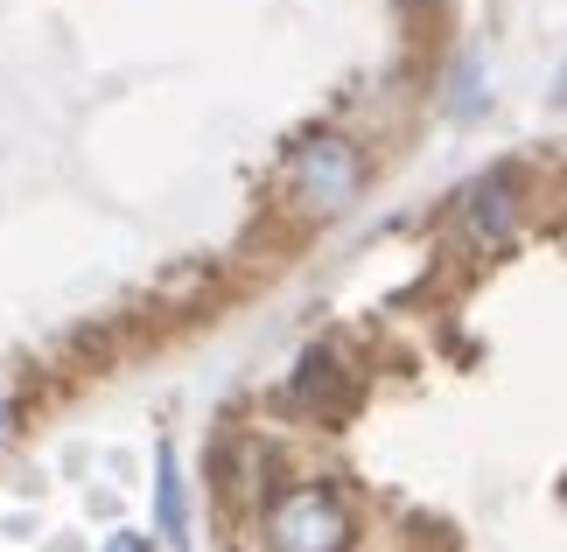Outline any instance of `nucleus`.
Segmentation results:
<instances>
[{
  "mask_svg": "<svg viewBox=\"0 0 567 552\" xmlns=\"http://www.w3.org/2000/svg\"><path fill=\"white\" fill-rule=\"evenodd\" d=\"M267 539H274V552H343L351 545V511L330 490H295L274 503Z\"/></svg>",
  "mask_w": 567,
  "mask_h": 552,
  "instance_id": "2",
  "label": "nucleus"
},
{
  "mask_svg": "<svg viewBox=\"0 0 567 552\" xmlns=\"http://www.w3.org/2000/svg\"><path fill=\"white\" fill-rule=\"evenodd\" d=\"M463 210H470V231H476V238H505V231H512V217H518V189H512V175H505V168H491L484 183L463 196Z\"/></svg>",
  "mask_w": 567,
  "mask_h": 552,
  "instance_id": "3",
  "label": "nucleus"
},
{
  "mask_svg": "<svg viewBox=\"0 0 567 552\" xmlns=\"http://www.w3.org/2000/svg\"><path fill=\"white\" fill-rule=\"evenodd\" d=\"M155 524L168 545H189V503H183V469L176 448H162V482H155Z\"/></svg>",
  "mask_w": 567,
  "mask_h": 552,
  "instance_id": "4",
  "label": "nucleus"
},
{
  "mask_svg": "<svg viewBox=\"0 0 567 552\" xmlns=\"http://www.w3.org/2000/svg\"><path fill=\"white\" fill-rule=\"evenodd\" d=\"M288 189H295L301 210H322V217L351 210L358 189H364V154L343 140V134H322V140H309V147H295Z\"/></svg>",
  "mask_w": 567,
  "mask_h": 552,
  "instance_id": "1",
  "label": "nucleus"
},
{
  "mask_svg": "<svg viewBox=\"0 0 567 552\" xmlns=\"http://www.w3.org/2000/svg\"><path fill=\"white\" fill-rule=\"evenodd\" d=\"M295 392H301V399H330V392H337V357H330V350H309V357H301Z\"/></svg>",
  "mask_w": 567,
  "mask_h": 552,
  "instance_id": "5",
  "label": "nucleus"
},
{
  "mask_svg": "<svg viewBox=\"0 0 567 552\" xmlns=\"http://www.w3.org/2000/svg\"><path fill=\"white\" fill-rule=\"evenodd\" d=\"M8 427H14V406H8V385H0V440H8Z\"/></svg>",
  "mask_w": 567,
  "mask_h": 552,
  "instance_id": "7",
  "label": "nucleus"
},
{
  "mask_svg": "<svg viewBox=\"0 0 567 552\" xmlns=\"http://www.w3.org/2000/svg\"><path fill=\"white\" fill-rule=\"evenodd\" d=\"M105 552H147V539H141V532H120V539L105 545Z\"/></svg>",
  "mask_w": 567,
  "mask_h": 552,
  "instance_id": "6",
  "label": "nucleus"
}]
</instances>
